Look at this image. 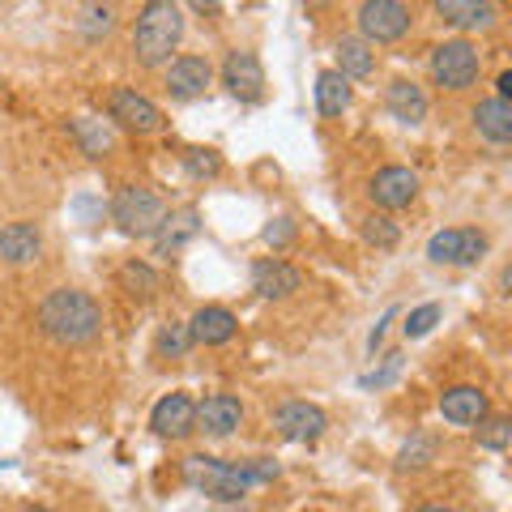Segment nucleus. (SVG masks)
I'll return each mask as SVG.
<instances>
[{"label": "nucleus", "instance_id": "12", "mask_svg": "<svg viewBox=\"0 0 512 512\" xmlns=\"http://www.w3.org/2000/svg\"><path fill=\"white\" fill-rule=\"evenodd\" d=\"M150 431L158 440H188L197 431V402L188 393H167L158 397L150 410Z\"/></svg>", "mask_w": 512, "mask_h": 512}, {"label": "nucleus", "instance_id": "23", "mask_svg": "<svg viewBox=\"0 0 512 512\" xmlns=\"http://www.w3.org/2000/svg\"><path fill=\"white\" fill-rule=\"evenodd\" d=\"M69 137L77 141V150H82L86 158H94V163L116 150V133H111V124L94 120V116H77V120H69Z\"/></svg>", "mask_w": 512, "mask_h": 512}, {"label": "nucleus", "instance_id": "8", "mask_svg": "<svg viewBox=\"0 0 512 512\" xmlns=\"http://www.w3.org/2000/svg\"><path fill=\"white\" fill-rule=\"evenodd\" d=\"M410 9L402 0H363L359 5V30L367 43H397L410 35Z\"/></svg>", "mask_w": 512, "mask_h": 512}, {"label": "nucleus", "instance_id": "2", "mask_svg": "<svg viewBox=\"0 0 512 512\" xmlns=\"http://www.w3.org/2000/svg\"><path fill=\"white\" fill-rule=\"evenodd\" d=\"M35 325L43 338H52L56 346H90L103 333V308L90 291L56 286V291L39 303Z\"/></svg>", "mask_w": 512, "mask_h": 512}, {"label": "nucleus", "instance_id": "6", "mask_svg": "<svg viewBox=\"0 0 512 512\" xmlns=\"http://www.w3.org/2000/svg\"><path fill=\"white\" fill-rule=\"evenodd\" d=\"M107 116H111V124H120L137 137H154V133L167 128L163 107H158L154 99H146V94H137L133 86H116L107 94Z\"/></svg>", "mask_w": 512, "mask_h": 512}, {"label": "nucleus", "instance_id": "24", "mask_svg": "<svg viewBox=\"0 0 512 512\" xmlns=\"http://www.w3.org/2000/svg\"><path fill=\"white\" fill-rule=\"evenodd\" d=\"M116 282H120V291L133 303H154L158 291H163V278H158V269L150 261H124Z\"/></svg>", "mask_w": 512, "mask_h": 512}, {"label": "nucleus", "instance_id": "10", "mask_svg": "<svg viewBox=\"0 0 512 512\" xmlns=\"http://www.w3.org/2000/svg\"><path fill=\"white\" fill-rule=\"evenodd\" d=\"M274 427H278V436L291 440V444H316L329 431V414L295 397V402H282L274 410Z\"/></svg>", "mask_w": 512, "mask_h": 512}, {"label": "nucleus", "instance_id": "13", "mask_svg": "<svg viewBox=\"0 0 512 512\" xmlns=\"http://www.w3.org/2000/svg\"><path fill=\"white\" fill-rule=\"evenodd\" d=\"M252 291L261 299L282 303L303 291V269L282 261V256H261V261H252Z\"/></svg>", "mask_w": 512, "mask_h": 512}, {"label": "nucleus", "instance_id": "28", "mask_svg": "<svg viewBox=\"0 0 512 512\" xmlns=\"http://www.w3.org/2000/svg\"><path fill=\"white\" fill-rule=\"evenodd\" d=\"M192 346L197 342H192V333H188V320H167L154 338V355L158 359H184Z\"/></svg>", "mask_w": 512, "mask_h": 512}, {"label": "nucleus", "instance_id": "20", "mask_svg": "<svg viewBox=\"0 0 512 512\" xmlns=\"http://www.w3.org/2000/svg\"><path fill=\"white\" fill-rule=\"evenodd\" d=\"M384 107H389V116L397 124H423L427 120V94L419 82H410V77H397V82H389V90H384Z\"/></svg>", "mask_w": 512, "mask_h": 512}, {"label": "nucleus", "instance_id": "7", "mask_svg": "<svg viewBox=\"0 0 512 512\" xmlns=\"http://www.w3.org/2000/svg\"><path fill=\"white\" fill-rule=\"evenodd\" d=\"M487 256V235L478 227H448V231H436L427 239V261L436 265H478Z\"/></svg>", "mask_w": 512, "mask_h": 512}, {"label": "nucleus", "instance_id": "34", "mask_svg": "<svg viewBox=\"0 0 512 512\" xmlns=\"http://www.w3.org/2000/svg\"><path fill=\"white\" fill-rule=\"evenodd\" d=\"M261 239L274 252H282V248H291L295 239H299V222L291 218V214H278V218H269L265 222V231H261Z\"/></svg>", "mask_w": 512, "mask_h": 512}, {"label": "nucleus", "instance_id": "32", "mask_svg": "<svg viewBox=\"0 0 512 512\" xmlns=\"http://www.w3.org/2000/svg\"><path fill=\"white\" fill-rule=\"evenodd\" d=\"M184 171L192 180H218L222 175V154L218 150H184Z\"/></svg>", "mask_w": 512, "mask_h": 512}, {"label": "nucleus", "instance_id": "22", "mask_svg": "<svg viewBox=\"0 0 512 512\" xmlns=\"http://www.w3.org/2000/svg\"><path fill=\"white\" fill-rule=\"evenodd\" d=\"M474 128H478V137L491 141V146H508L512 141V107L504 99H483L474 107Z\"/></svg>", "mask_w": 512, "mask_h": 512}, {"label": "nucleus", "instance_id": "41", "mask_svg": "<svg viewBox=\"0 0 512 512\" xmlns=\"http://www.w3.org/2000/svg\"><path fill=\"white\" fill-rule=\"evenodd\" d=\"M26 512H56V508H43V504H35V508H26Z\"/></svg>", "mask_w": 512, "mask_h": 512}, {"label": "nucleus", "instance_id": "42", "mask_svg": "<svg viewBox=\"0 0 512 512\" xmlns=\"http://www.w3.org/2000/svg\"><path fill=\"white\" fill-rule=\"evenodd\" d=\"M0 466H5V461H0Z\"/></svg>", "mask_w": 512, "mask_h": 512}, {"label": "nucleus", "instance_id": "27", "mask_svg": "<svg viewBox=\"0 0 512 512\" xmlns=\"http://www.w3.org/2000/svg\"><path fill=\"white\" fill-rule=\"evenodd\" d=\"M346 107H350V82L338 69H325L316 77V111L325 120H333V116H342Z\"/></svg>", "mask_w": 512, "mask_h": 512}, {"label": "nucleus", "instance_id": "17", "mask_svg": "<svg viewBox=\"0 0 512 512\" xmlns=\"http://www.w3.org/2000/svg\"><path fill=\"white\" fill-rule=\"evenodd\" d=\"M43 256V231L35 222H9V227H0V261L13 265V269H26L35 265Z\"/></svg>", "mask_w": 512, "mask_h": 512}, {"label": "nucleus", "instance_id": "1", "mask_svg": "<svg viewBox=\"0 0 512 512\" xmlns=\"http://www.w3.org/2000/svg\"><path fill=\"white\" fill-rule=\"evenodd\" d=\"M278 474L282 470H278L274 457H252V461H222V457H205V453L184 457V483L192 491H201L205 500H218V504L244 500L252 487L274 483Z\"/></svg>", "mask_w": 512, "mask_h": 512}, {"label": "nucleus", "instance_id": "9", "mask_svg": "<svg viewBox=\"0 0 512 512\" xmlns=\"http://www.w3.org/2000/svg\"><path fill=\"white\" fill-rule=\"evenodd\" d=\"M222 86H227L231 99L239 103H261L265 99V69H261V56L248 52V47H235L222 60Z\"/></svg>", "mask_w": 512, "mask_h": 512}, {"label": "nucleus", "instance_id": "38", "mask_svg": "<svg viewBox=\"0 0 512 512\" xmlns=\"http://www.w3.org/2000/svg\"><path fill=\"white\" fill-rule=\"evenodd\" d=\"M495 86H500V94H495V99L508 103V94H512V73H500V82H495Z\"/></svg>", "mask_w": 512, "mask_h": 512}, {"label": "nucleus", "instance_id": "35", "mask_svg": "<svg viewBox=\"0 0 512 512\" xmlns=\"http://www.w3.org/2000/svg\"><path fill=\"white\" fill-rule=\"evenodd\" d=\"M397 372H402V355H397V350H393V355H384V367H380V372L363 376L359 384H363V389H384V384H389Z\"/></svg>", "mask_w": 512, "mask_h": 512}, {"label": "nucleus", "instance_id": "37", "mask_svg": "<svg viewBox=\"0 0 512 512\" xmlns=\"http://www.w3.org/2000/svg\"><path fill=\"white\" fill-rule=\"evenodd\" d=\"M188 9H192V13H201V18H218L222 0H188Z\"/></svg>", "mask_w": 512, "mask_h": 512}, {"label": "nucleus", "instance_id": "5", "mask_svg": "<svg viewBox=\"0 0 512 512\" xmlns=\"http://www.w3.org/2000/svg\"><path fill=\"white\" fill-rule=\"evenodd\" d=\"M431 82L440 90H470L478 82V73H483V56H478V47L470 39H444L436 52H431Z\"/></svg>", "mask_w": 512, "mask_h": 512}, {"label": "nucleus", "instance_id": "16", "mask_svg": "<svg viewBox=\"0 0 512 512\" xmlns=\"http://www.w3.org/2000/svg\"><path fill=\"white\" fill-rule=\"evenodd\" d=\"M239 423H244V402H239V397L210 393L205 402H197V431H205V436L227 440L239 431Z\"/></svg>", "mask_w": 512, "mask_h": 512}, {"label": "nucleus", "instance_id": "21", "mask_svg": "<svg viewBox=\"0 0 512 512\" xmlns=\"http://www.w3.org/2000/svg\"><path fill=\"white\" fill-rule=\"evenodd\" d=\"M436 13H440V22L444 26H453V30H491L495 26V5L491 0H436Z\"/></svg>", "mask_w": 512, "mask_h": 512}, {"label": "nucleus", "instance_id": "25", "mask_svg": "<svg viewBox=\"0 0 512 512\" xmlns=\"http://www.w3.org/2000/svg\"><path fill=\"white\" fill-rule=\"evenodd\" d=\"M338 73L346 77H355V82H363V77H372L376 73V52H372V43L359 39V35H346L338 39Z\"/></svg>", "mask_w": 512, "mask_h": 512}, {"label": "nucleus", "instance_id": "40", "mask_svg": "<svg viewBox=\"0 0 512 512\" xmlns=\"http://www.w3.org/2000/svg\"><path fill=\"white\" fill-rule=\"evenodd\" d=\"M303 5H308V9H325L329 0H303Z\"/></svg>", "mask_w": 512, "mask_h": 512}, {"label": "nucleus", "instance_id": "31", "mask_svg": "<svg viewBox=\"0 0 512 512\" xmlns=\"http://www.w3.org/2000/svg\"><path fill=\"white\" fill-rule=\"evenodd\" d=\"M111 26H116V5H99V0H94V5L82 9V35H86L90 43L107 39Z\"/></svg>", "mask_w": 512, "mask_h": 512}, {"label": "nucleus", "instance_id": "19", "mask_svg": "<svg viewBox=\"0 0 512 512\" xmlns=\"http://www.w3.org/2000/svg\"><path fill=\"white\" fill-rule=\"evenodd\" d=\"M440 414H444V423H453V427H474L491 414V402H487L483 389H474V384H457V389L440 393Z\"/></svg>", "mask_w": 512, "mask_h": 512}, {"label": "nucleus", "instance_id": "18", "mask_svg": "<svg viewBox=\"0 0 512 512\" xmlns=\"http://www.w3.org/2000/svg\"><path fill=\"white\" fill-rule=\"evenodd\" d=\"M188 333L197 346H227L239 333V316L231 308H222V303H205V308L192 312Z\"/></svg>", "mask_w": 512, "mask_h": 512}, {"label": "nucleus", "instance_id": "30", "mask_svg": "<svg viewBox=\"0 0 512 512\" xmlns=\"http://www.w3.org/2000/svg\"><path fill=\"white\" fill-rule=\"evenodd\" d=\"M363 239H367L372 248H384V252H389V248L402 244V227H397L389 214H372V218H363Z\"/></svg>", "mask_w": 512, "mask_h": 512}, {"label": "nucleus", "instance_id": "4", "mask_svg": "<svg viewBox=\"0 0 512 512\" xmlns=\"http://www.w3.org/2000/svg\"><path fill=\"white\" fill-rule=\"evenodd\" d=\"M163 214H167V205L150 184H124L111 197V222L128 239H150L154 227L163 222Z\"/></svg>", "mask_w": 512, "mask_h": 512}, {"label": "nucleus", "instance_id": "11", "mask_svg": "<svg viewBox=\"0 0 512 512\" xmlns=\"http://www.w3.org/2000/svg\"><path fill=\"white\" fill-rule=\"evenodd\" d=\"M367 197H372L376 210L393 214V210H406V205H414V197H419V175H414L410 167H380L372 175V184H367Z\"/></svg>", "mask_w": 512, "mask_h": 512}, {"label": "nucleus", "instance_id": "15", "mask_svg": "<svg viewBox=\"0 0 512 512\" xmlns=\"http://www.w3.org/2000/svg\"><path fill=\"white\" fill-rule=\"evenodd\" d=\"M201 235V210L197 205H180V210H171L163 214V222L154 227V256H175V252H184L192 239Z\"/></svg>", "mask_w": 512, "mask_h": 512}, {"label": "nucleus", "instance_id": "36", "mask_svg": "<svg viewBox=\"0 0 512 512\" xmlns=\"http://www.w3.org/2000/svg\"><path fill=\"white\" fill-rule=\"evenodd\" d=\"M393 316H397V308H389V312H384V316H380V325H376L372 333H367V350H372V355H376V350H380V342H384V333H389V325H393Z\"/></svg>", "mask_w": 512, "mask_h": 512}, {"label": "nucleus", "instance_id": "26", "mask_svg": "<svg viewBox=\"0 0 512 512\" xmlns=\"http://www.w3.org/2000/svg\"><path fill=\"white\" fill-rule=\"evenodd\" d=\"M436 457H440V440L431 436V431H414V436H410L402 448H397L393 470H397V474H419V470H427Z\"/></svg>", "mask_w": 512, "mask_h": 512}, {"label": "nucleus", "instance_id": "29", "mask_svg": "<svg viewBox=\"0 0 512 512\" xmlns=\"http://www.w3.org/2000/svg\"><path fill=\"white\" fill-rule=\"evenodd\" d=\"M474 440H478V448H491V453H508L512 419H504V414H487L483 423H474Z\"/></svg>", "mask_w": 512, "mask_h": 512}, {"label": "nucleus", "instance_id": "33", "mask_svg": "<svg viewBox=\"0 0 512 512\" xmlns=\"http://www.w3.org/2000/svg\"><path fill=\"white\" fill-rule=\"evenodd\" d=\"M440 316H444L440 303H423V308H414V312L406 316V325H402L406 342H419V338H427V333L440 325Z\"/></svg>", "mask_w": 512, "mask_h": 512}, {"label": "nucleus", "instance_id": "3", "mask_svg": "<svg viewBox=\"0 0 512 512\" xmlns=\"http://www.w3.org/2000/svg\"><path fill=\"white\" fill-rule=\"evenodd\" d=\"M184 43V13L175 0H146L133 26V60L141 69H163Z\"/></svg>", "mask_w": 512, "mask_h": 512}, {"label": "nucleus", "instance_id": "14", "mask_svg": "<svg viewBox=\"0 0 512 512\" xmlns=\"http://www.w3.org/2000/svg\"><path fill=\"white\" fill-rule=\"evenodd\" d=\"M214 82V64L205 60V56H175L167 64V94L175 103H192V99H201L205 90H210Z\"/></svg>", "mask_w": 512, "mask_h": 512}, {"label": "nucleus", "instance_id": "39", "mask_svg": "<svg viewBox=\"0 0 512 512\" xmlns=\"http://www.w3.org/2000/svg\"><path fill=\"white\" fill-rule=\"evenodd\" d=\"M414 512H461V508H444V504H423V508H414Z\"/></svg>", "mask_w": 512, "mask_h": 512}]
</instances>
